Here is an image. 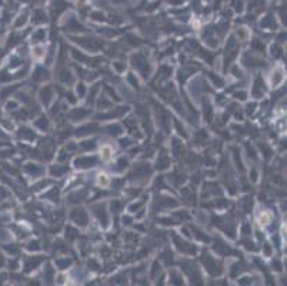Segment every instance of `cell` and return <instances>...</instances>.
<instances>
[{"instance_id": "ab89813d", "label": "cell", "mask_w": 287, "mask_h": 286, "mask_svg": "<svg viewBox=\"0 0 287 286\" xmlns=\"http://www.w3.org/2000/svg\"><path fill=\"white\" fill-rule=\"evenodd\" d=\"M234 96H236V97H237V99H242V100H243V99H244V97H246V93H243V92H240V93H236V94H234Z\"/></svg>"}, {"instance_id": "4316f807", "label": "cell", "mask_w": 287, "mask_h": 286, "mask_svg": "<svg viewBox=\"0 0 287 286\" xmlns=\"http://www.w3.org/2000/svg\"><path fill=\"white\" fill-rule=\"evenodd\" d=\"M242 204L246 207V210H247V209L251 206V198H244V199H243V202H242Z\"/></svg>"}, {"instance_id": "5bb4252c", "label": "cell", "mask_w": 287, "mask_h": 286, "mask_svg": "<svg viewBox=\"0 0 287 286\" xmlns=\"http://www.w3.org/2000/svg\"><path fill=\"white\" fill-rule=\"evenodd\" d=\"M91 130H97V126L96 124H89V126H84V127H80L77 130V135H84V133H91Z\"/></svg>"}, {"instance_id": "8fae6325", "label": "cell", "mask_w": 287, "mask_h": 286, "mask_svg": "<svg viewBox=\"0 0 287 286\" xmlns=\"http://www.w3.org/2000/svg\"><path fill=\"white\" fill-rule=\"evenodd\" d=\"M150 172V167H149V164H140V166H137L136 169H134V175L136 176H143V175H147Z\"/></svg>"}, {"instance_id": "277c9868", "label": "cell", "mask_w": 287, "mask_h": 286, "mask_svg": "<svg viewBox=\"0 0 287 286\" xmlns=\"http://www.w3.org/2000/svg\"><path fill=\"white\" fill-rule=\"evenodd\" d=\"M72 217H73L76 222H79L80 225H83V226L87 223V215H86V212H84L83 209H76V210H73Z\"/></svg>"}, {"instance_id": "7bdbcfd3", "label": "cell", "mask_w": 287, "mask_h": 286, "mask_svg": "<svg viewBox=\"0 0 287 286\" xmlns=\"http://www.w3.org/2000/svg\"><path fill=\"white\" fill-rule=\"evenodd\" d=\"M250 282H251V279H248V278H243V279L240 281V283H244V285H246V283H250Z\"/></svg>"}, {"instance_id": "f35d334b", "label": "cell", "mask_w": 287, "mask_h": 286, "mask_svg": "<svg viewBox=\"0 0 287 286\" xmlns=\"http://www.w3.org/2000/svg\"><path fill=\"white\" fill-rule=\"evenodd\" d=\"M89 266H91L93 270H97V269H99V266H97V263H96L94 260H89Z\"/></svg>"}, {"instance_id": "ee69618b", "label": "cell", "mask_w": 287, "mask_h": 286, "mask_svg": "<svg viewBox=\"0 0 287 286\" xmlns=\"http://www.w3.org/2000/svg\"><path fill=\"white\" fill-rule=\"evenodd\" d=\"M67 97H69V100H70V102H72V103H74V102H76V100H74V97H73V94H72V93H69V94H67Z\"/></svg>"}, {"instance_id": "d590c367", "label": "cell", "mask_w": 287, "mask_h": 286, "mask_svg": "<svg viewBox=\"0 0 287 286\" xmlns=\"http://www.w3.org/2000/svg\"><path fill=\"white\" fill-rule=\"evenodd\" d=\"M126 164H127V160H126V159H120L119 163H117V166H119V169H123V167H126Z\"/></svg>"}, {"instance_id": "603a6c76", "label": "cell", "mask_w": 287, "mask_h": 286, "mask_svg": "<svg viewBox=\"0 0 287 286\" xmlns=\"http://www.w3.org/2000/svg\"><path fill=\"white\" fill-rule=\"evenodd\" d=\"M36 16H37V19H35V23H41V22H46V17H44V14H43L41 12H36Z\"/></svg>"}, {"instance_id": "74e56055", "label": "cell", "mask_w": 287, "mask_h": 286, "mask_svg": "<svg viewBox=\"0 0 287 286\" xmlns=\"http://www.w3.org/2000/svg\"><path fill=\"white\" fill-rule=\"evenodd\" d=\"M91 16H93V19H96V20H103V19H104L103 14H100V13H93Z\"/></svg>"}, {"instance_id": "cb8c5ba5", "label": "cell", "mask_w": 287, "mask_h": 286, "mask_svg": "<svg viewBox=\"0 0 287 286\" xmlns=\"http://www.w3.org/2000/svg\"><path fill=\"white\" fill-rule=\"evenodd\" d=\"M159 272H160V265H159L157 262H154V263H153V270H152V276L154 278V276H156V275H157Z\"/></svg>"}, {"instance_id": "ffe728a7", "label": "cell", "mask_w": 287, "mask_h": 286, "mask_svg": "<svg viewBox=\"0 0 287 286\" xmlns=\"http://www.w3.org/2000/svg\"><path fill=\"white\" fill-rule=\"evenodd\" d=\"M86 115H87L86 110H74L70 116H72V118H83V116H86Z\"/></svg>"}, {"instance_id": "d6986e66", "label": "cell", "mask_w": 287, "mask_h": 286, "mask_svg": "<svg viewBox=\"0 0 287 286\" xmlns=\"http://www.w3.org/2000/svg\"><path fill=\"white\" fill-rule=\"evenodd\" d=\"M60 79H62L63 82H70V80H72V76H70V73H69V72L63 70V72H62V76H60Z\"/></svg>"}, {"instance_id": "9c48e42d", "label": "cell", "mask_w": 287, "mask_h": 286, "mask_svg": "<svg viewBox=\"0 0 287 286\" xmlns=\"http://www.w3.org/2000/svg\"><path fill=\"white\" fill-rule=\"evenodd\" d=\"M40 99L41 102L44 103V105H47L49 102H50V99H51V89L50 87H44L43 90L40 92Z\"/></svg>"}, {"instance_id": "3957f363", "label": "cell", "mask_w": 287, "mask_h": 286, "mask_svg": "<svg viewBox=\"0 0 287 286\" xmlns=\"http://www.w3.org/2000/svg\"><path fill=\"white\" fill-rule=\"evenodd\" d=\"M173 238H174V242H176L179 250H181V252H184V253H190V255L196 252V247H194V246H192V245H189V243H186V242H183V240H180L176 235H174Z\"/></svg>"}, {"instance_id": "4dcf8cb0", "label": "cell", "mask_w": 287, "mask_h": 286, "mask_svg": "<svg viewBox=\"0 0 287 286\" xmlns=\"http://www.w3.org/2000/svg\"><path fill=\"white\" fill-rule=\"evenodd\" d=\"M66 169H60V167H51V173L53 175H62Z\"/></svg>"}, {"instance_id": "e575fe53", "label": "cell", "mask_w": 287, "mask_h": 286, "mask_svg": "<svg viewBox=\"0 0 287 286\" xmlns=\"http://www.w3.org/2000/svg\"><path fill=\"white\" fill-rule=\"evenodd\" d=\"M176 127H177L179 133H180V135H183V137H186V133H184V129H183V127H180V124H179V122H176Z\"/></svg>"}, {"instance_id": "4fadbf2b", "label": "cell", "mask_w": 287, "mask_h": 286, "mask_svg": "<svg viewBox=\"0 0 287 286\" xmlns=\"http://www.w3.org/2000/svg\"><path fill=\"white\" fill-rule=\"evenodd\" d=\"M167 166H169V158H167V155L162 153L157 159V169H166Z\"/></svg>"}, {"instance_id": "f6af8a7d", "label": "cell", "mask_w": 287, "mask_h": 286, "mask_svg": "<svg viewBox=\"0 0 287 286\" xmlns=\"http://www.w3.org/2000/svg\"><path fill=\"white\" fill-rule=\"evenodd\" d=\"M251 179H253V180H256V179H257V173H256L254 170H251Z\"/></svg>"}, {"instance_id": "f546056e", "label": "cell", "mask_w": 287, "mask_h": 286, "mask_svg": "<svg viewBox=\"0 0 287 286\" xmlns=\"http://www.w3.org/2000/svg\"><path fill=\"white\" fill-rule=\"evenodd\" d=\"M109 130H112L110 133H114V135H119V133L122 132V129H120L119 126H112V127H109Z\"/></svg>"}, {"instance_id": "ac0fdd59", "label": "cell", "mask_w": 287, "mask_h": 286, "mask_svg": "<svg viewBox=\"0 0 287 286\" xmlns=\"http://www.w3.org/2000/svg\"><path fill=\"white\" fill-rule=\"evenodd\" d=\"M20 136H26V137H29V139H32V137H35V135L29 130V129H23V130H20Z\"/></svg>"}, {"instance_id": "8992f818", "label": "cell", "mask_w": 287, "mask_h": 286, "mask_svg": "<svg viewBox=\"0 0 287 286\" xmlns=\"http://www.w3.org/2000/svg\"><path fill=\"white\" fill-rule=\"evenodd\" d=\"M94 210H96V215H97V217L103 222V225H107V215H106V210H104V206L103 204H99V206H96L94 207Z\"/></svg>"}, {"instance_id": "ba28073f", "label": "cell", "mask_w": 287, "mask_h": 286, "mask_svg": "<svg viewBox=\"0 0 287 286\" xmlns=\"http://www.w3.org/2000/svg\"><path fill=\"white\" fill-rule=\"evenodd\" d=\"M214 250L217 252V253H220V255H229V253H231V250H230V247L229 246H226L224 243H221V242H217V243H214Z\"/></svg>"}, {"instance_id": "836d02e7", "label": "cell", "mask_w": 287, "mask_h": 286, "mask_svg": "<svg viewBox=\"0 0 287 286\" xmlns=\"http://www.w3.org/2000/svg\"><path fill=\"white\" fill-rule=\"evenodd\" d=\"M67 232H69V239H74V236H76V230H73L72 228H67Z\"/></svg>"}, {"instance_id": "5b68a950", "label": "cell", "mask_w": 287, "mask_h": 286, "mask_svg": "<svg viewBox=\"0 0 287 286\" xmlns=\"http://www.w3.org/2000/svg\"><path fill=\"white\" fill-rule=\"evenodd\" d=\"M96 163H97L96 158H82V159L76 160V166L77 167H89V166H93V164H96Z\"/></svg>"}, {"instance_id": "30bf717a", "label": "cell", "mask_w": 287, "mask_h": 286, "mask_svg": "<svg viewBox=\"0 0 287 286\" xmlns=\"http://www.w3.org/2000/svg\"><path fill=\"white\" fill-rule=\"evenodd\" d=\"M33 77H35V80H43V79H47L49 77V75H47V72L43 69V67H37L36 69V72H35V75H33Z\"/></svg>"}, {"instance_id": "83f0119b", "label": "cell", "mask_w": 287, "mask_h": 286, "mask_svg": "<svg viewBox=\"0 0 287 286\" xmlns=\"http://www.w3.org/2000/svg\"><path fill=\"white\" fill-rule=\"evenodd\" d=\"M43 36H44V32H43V30H39V32H37V33L35 35V37H33V41H39V40L41 39V37H43Z\"/></svg>"}, {"instance_id": "d4e9b609", "label": "cell", "mask_w": 287, "mask_h": 286, "mask_svg": "<svg viewBox=\"0 0 287 286\" xmlns=\"http://www.w3.org/2000/svg\"><path fill=\"white\" fill-rule=\"evenodd\" d=\"M260 149H263V152H264V156L266 158H270V149L264 145V143H260Z\"/></svg>"}, {"instance_id": "44dd1931", "label": "cell", "mask_w": 287, "mask_h": 286, "mask_svg": "<svg viewBox=\"0 0 287 286\" xmlns=\"http://www.w3.org/2000/svg\"><path fill=\"white\" fill-rule=\"evenodd\" d=\"M208 75H210V77H211V80H213V82L216 83V84H217V86H219V87H221V86H223V80H221V79H220V77H217V76H214V75H213V73H208Z\"/></svg>"}, {"instance_id": "6da1fadb", "label": "cell", "mask_w": 287, "mask_h": 286, "mask_svg": "<svg viewBox=\"0 0 287 286\" xmlns=\"http://www.w3.org/2000/svg\"><path fill=\"white\" fill-rule=\"evenodd\" d=\"M203 263L206 265L208 273H211V275H220L221 273V265L219 262H216L213 257H210L207 253L203 255Z\"/></svg>"}, {"instance_id": "f1b7e54d", "label": "cell", "mask_w": 287, "mask_h": 286, "mask_svg": "<svg viewBox=\"0 0 287 286\" xmlns=\"http://www.w3.org/2000/svg\"><path fill=\"white\" fill-rule=\"evenodd\" d=\"M83 149H93L94 147V142L91 140V142H84V145H82Z\"/></svg>"}, {"instance_id": "7a4b0ae2", "label": "cell", "mask_w": 287, "mask_h": 286, "mask_svg": "<svg viewBox=\"0 0 287 286\" xmlns=\"http://www.w3.org/2000/svg\"><path fill=\"white\" fill-rule=\"evenodd\" d=\"M131 62H133V65L143 73V76H146L147 75V72H149V66H147V63H146V59H144V54H141V53H139V54H136V56H133L131 57Z\"/></svg>"}, {"instance_id": "2e32d148", "label": "cell", "mask_w": 287, "mask_h": 286, "mask_svg": "<svg viewBox=\"0 0 287 286\" xmlns=\"http://www.w3.org/2000/svg\"><path fill=\"white\" fill-rule=\"evenodd\" d=\"M243 268H244V266H243L242 263H240V265H239V263H237V265H234V266H233V270H231V276H236V275H237V272H242V270H244Z\"/></svg>"}, {"instance_id": "b9f144b4", "label": "cell", "mask_w": 287, "mask_h": 286, "mask_svg": "<svg viewBox=\"0 0 287 286\" xmlns=\"http://www.w3.org/2000/svg\"><path fill=\"white\" fill-rule=\"evenodd\" d=\"M264 253H266V255H270V253H271V250H270V246H269V245H264Z\"/></svg>"}, {"instance_id": "1f68e13d", "label": "cell", "mask_w": 287, "mask_h": 286, "mask_svg": "<svg viewBox=\"0 0 287 286\" xmlns=\"http://www.w3.org/2000/svg\"><path fill=\"white\" fill-rule=\"evenodd\" d=\"M271 80H273V83H279V82H280V80H282V72H280V70H277V72H276V77H274V79H271Z\"/></svg>"}, {"instance_id": "9a60e30c", "label": "cell", "mask_w": 287, "mask_h": 286, "mask_svg": "<svg viewBox=\"0 0 287 286\" xmlns=\"http://www.w3.org/2000/svg\"><path fill=\"white\" fill-rule=\"evenodd\" d=\"M162 259H163L167 265L173 263V255H171V252H170V250H164L163 253H162Z\"/></svg>"}, {"instance_id": "7dc6e473", "label": "cell", "mask_w": 287, "mask_h": 286, "mask_svg": "<svg viewBox=\"0 0 287 286\" xmlns=\"http://www.w3.org/2000/svg\"><path fill=\"white\" fill-rule=\"evenodd\" d=\"M3 263V257H1V255H0V265Z\"/></svg>"}, {"instance_id": "484cf974", "label": "cell", "mask_w": 287, "mask_h": 286, "mask_svg": "<svg viewBox=\"0 0 287 286\" xmlns=\"http://www.w3.org/2000/svg\"><path fill=\"white\" fill-rule=\"evenodd\" d=\"M27 249H30V250H37V249H39V242H37V240L30 242L29 246H27Z\"/></svg>"}, {"instance_id": "e0dca14e", "label": "cell", "mask_w": 287, "mask_h": 286, "mask_svg": "<svg viewBox=\"0 0 287 286\" xmlns=\"http://www.w3.org/2000/svg\"><path fill=\"white\" fill-rule=\"evenodd\" d=\"M36 126H39L40 129H46L47 127V119L43 116V118H40L37 122H36Z\"/></svg>"}, {"instance_id": "7c38bea8", "label": "cell", "mask_w": 287, "mask_h": 286, "mask_svg": "<svg viewBox=\"0 0 287 286\" xmlns=\"http://www.w3.org/2000/svg\"><path fill=\"white\" fill-rule=\"evenodd\" d=\"M41 260H43L41 256H37L35 259H27V262H26V270H32V268H36Z\"/></svg>"}, {"instance_id": "8d00e7d4", "label": "cell", "mask_w": 287, "mask_h": 286, "mask_svg": "<svg viewBox=\"0 0 287 286\" xmlns=\"http://www.w3.org/2000/svg\"><path fill=\"white\" fill-rule=\"evenodd\" d=\"M77 93H79L80 97L84 94V86H83V84H79V86H77Z\"/></svg>"}, {"instance_id": "7402d4cb", "label": "cell", "mask_w": 287, "mask_h": 286, "mask_svg": "<svg viewBox=\"0 0 287 286\" xmlns=\"http://www.w3.org/2000/svg\"><path fill=\"white\" fill-rule=\"evenodd\" d=\"M120 207H122V203H120V202L113 200V203H112V210H113L114 213H117V212L120 210Z\"/></svg>"}, {"instance_id": "d6a6232c", "label": "cell", "mask_w": 287, "mask_h": 286, "mask_svg": "<svg viewBox=\"0 0 287 286\" xmlns=\"http://www.w3.org/2000/svg\"><path fill=\"white\" fill-rule=\"evenodd\" d=\"M70 263V260H67V259H64V260H57V265L60 266V269H63L66 265H69Z\"/></svg>"}, {"instance_id": "60d3db41", "label": "cell", "mask_w": 287, "mask_h": 286, "mask_svg": "<svg viewBox=\"0 0 287 286\" xmlns=\"http://www.w3.org/2000/svg\"><path fill=\"white\" fill-rule=\"evenodd\" d=\"M114 66H116V69H117V70H120V72H122V70H124V66H123V65H120V62L114 63Z\"/></svg>"}, {"instance_id": "52a82bcc", "label": "cell", "mask_w": 287, "mask_h": 286, "mask_svg": "<svg viewBox=\"0 0 287 286\" xmlns=\"http://www.w3.org/2000/svg\"><path fill=\"white\" fill-rule=\"evenodd\" d=\"M264 92V84H263V80L260 77H257V80L254 83V89H253V94L257 97V96H261Z\"/></svg>"}, {"instance_id": "bcb514c9", "label": "cell", "mask_w": 287, "mask_h": 286, "mask_svg": "<svg viewBox=\"0 0 287 286\" xmlns=\"http://www.w3.org/2000/svg\"><path fill=\"white\" fill-rule=\"evenodd\" d=\"M243 233H244V235L248 233V225H244V228H243Z\"/></svg>"}]
</instances>
